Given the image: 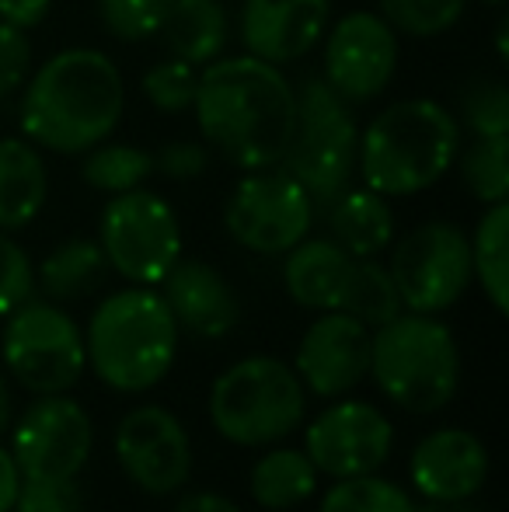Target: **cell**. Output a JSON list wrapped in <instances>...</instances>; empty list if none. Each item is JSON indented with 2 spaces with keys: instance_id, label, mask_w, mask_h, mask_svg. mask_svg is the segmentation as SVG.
<instances>
[{
  "instance_id": "obj_23",
  "label": "cell",
  "mask_w": 509,
  "mask_h": 512,
  "mask_svg": "<svg viewBox=\"0 0 509 512\" xmlns=\"http://www.w3.org/2000/svg\"><path fill=\"white\" fill-rule=\"evenodd\" d=\"M328 213V227H332V241L353 258H377L394 241V209L387 196L374 189H353L349 185Z\"/></svg>"
},
{
  "instance_id": "obj_14",
  "label": "cell",
  "mask_w": 509,
  "mask_h": 512,
  "mask_svg": "<svg viewBox=\"0 0 509 512\" xmlns=\"http://www.w3.org/2000/svg\"><path fill=\"white\" fill-rule=\"evenodd\" d=\"M394 446L391 422L367 401H339L325 408L304 432V453L314 471L332 478L374 474Z\"/></svg>"
},
{
  "instance_id": "obj_41",
  "label": "cell",
  "mask_w": 509,
  "mask_h": 512,
  "mask_svg": "<svg viewBox=\"0 0 509 512\" xmlns=\"http://www.w3.org/2000/svg\"><path fill=\"white\" fill-rule=\"evenodd\" d=\"M18 485H21L18 464H14L11 450L0 446V512H11L14 495H18Z\"/></svg>"
},
{
  "instance_id": "obj_8",
  "label": "cell",
  "mask_w": 509,
  "mask_h": 512,
  "mask_svg": "<svg viewBox=\"0 0 509 512\" xmlns=\"http://www.w3.org/2000/svg\"><path fill=\"white\" fill-rule=\"evenodd\" d=\"M0 352L7 373L32 394H67L88 366L84 331L46 300H25L7 314Z\"/></svg>"
},
{
  "instance_id": "obj_25",
  "label": "cell",
  "mask_w": 509,
  "mask_h": 512,
  "mask_svg": "<svg viewBox=\"0 0 509 512\" xmlns=\"http://www.w3.org/2000/svg\"><path fill=\"white\" fill-rule=\"evenodd\" d=\"M318 492V471L304 450H272L252 467V499L262 509H297Z\"/></svg>"
},
{
  "instance_id": "obj_22",
  "label": "cell",
  "mask_w": 509,
  "mask_h": 512,
  "mask_svg": "<svg viewBox=\"0 0 509 512\" xmlns=\"http://www.w3.org/2000/svg\"><path fill=\"white\" fill-rule=\"evenodd\" d=\"M157 39L175 60L203 70L206 63L220 60L231 42V14L224 0H175Z\"/></svg>"
},
{
  "instance_id": "obj_16",
  "label": "cell",
  "mask_w": 509,
  "mask_h": 512,
  "mask_svg": "<svg viewBox=\"0 0 509 512\" xmlns=\"http://www.w3.org/2000/svg\"><path fill=\"white\" fill-rule=\"evenodd\" d=\"M297 377L318 398H342L370 373V328L342 310H321L297 345Z\"/></svg>"
},
{
  "instance_id": "obj_4",
  "label": "cell",
  "mask_w": 509,
  "mask_h": 512,
  "mask_svg": "<svg viewBox=\"0 0 509 512\" xmlns=\"http://www.w3.org/2000/svg\"><path fill=\"white\" fill-rule=\"evenodd\" d=\"M84 352L102 384L140 394L168 377L178 352V324L161 293L129 286L95 307Z\"/></svg>"
},
{
  "instance_id": "obj_10",
  "label": "cell",
  "mask_w": 509,
  "mask_h": 512,
  "mask_svg": "<svg viewBox=\"0 0 509 512\" xmlns=\"http://www.w3.org/2000/svg\"><path fill=\"white\" fill-rule=\"evenodd\" d=\"M387 272L401 307L412 314H440L454 307L475 279L471 241L457 223L429 220L394 244Z\"/></svg>"
},
{
  "instance_id": "obj_9",
  "label": "cell",
  "mask_w": 509,
  "mask_h": 512,
  "mask_svg": "<svg viewBox=\"0 0 509 512\" xmlns=\"http://www.w3.org/2000/svg\"><path fill=\"white\" fill-rule=\"evenodd\" d=\"M98 244L109 258V269L123 279L133 286H157L182 258V227L168 199L133 189L112 196L102 209Z\"/></svg>"
},
{
  "instance_id": "obj_12",
  "label": "cell",
  "mask_w": 509,
  "mask_h": 512,
  "mask_svg": "<svg viewBox=\"0 0 509 512\" xmlns=\"http://www.w3.org/2000/svg\"><path fill=\"white\" fill-rule=\"evenodd\" d=\"M95 446L88 411L67 394H39L11 432V457L21 478L67 481L84 471Z\"/></svg>"
},
{
  "instance_id": "obj_38",
  "label": "cell",
  "mask_w": 509,
  "mask_h": 512,
  "mask_svg": "<svg viewBox=\"0 0 509 512\" xmlns=\"http://www.w3.org/2000/svg\"><path fill=\"white\" fill-rule=\"evenodd\" d=\"M210 168V147L199 140H171L154 154V175L171 182H192Z\"/></svg>"
},
{
  "instance_id": "obj_35",
  "label": "cell",
  "mask_w": 509,
  "mask_h": 512,
  "mask_svg": "<svg viewBox=\"0 0 509 512\" xmlns=\"http://www.w3.org/2000/svg\"><path fill=\"white\" fill-rule=\"evenodd\" d=\"M35 269L18 241H11L7 230H0V317H7L14 307L32 300Z\"/></svg>"
},
{
  "instance_id": "obj_7",
  "label": "cell",
  "mask_w": 509,
  "mask_h": 512,
  "mask_svg": "<svg viewBox=\"0 0 509 512\" xmlns=\"http://www.w3.org/2000/svg\"><path fill=\"white\" fill-rule=\"evenodd\" d=\"M307 394L297 370L283 359L248 356L217 377L210 418L227 443L269 446L304 422Z\"/></svg>"
},
{
  "instance_id": "obj_27",
  "label": "cell",
  "mask_w": 509,
  "mask_h": 512,
  "mask_svg": "<svg viewBox=\"0 0 509 512\" xmlns=\"http://www.w3.org/2000/svg\"><path fill=\"white\" fill-rule=\"evenodd\" d=\"M150 175H154V154L143 147H133V143H116L109 136V140L84 150L81 178L91 189L105 192V196L143 189V182Z\"/></svg>"
},
{
  "instance_id": "obj_36",
  "label": "cell",
  "mask_w": 509,
  "mask_h": 512,
  "mask_svg": "<svg viewBox=\"0 0 509 512\" xmlns=\"http://www.w3.org/2000/svg\"><path fill=\"white\" fill-rule=\"evenodd\" d=\"M11 512H84L81 485H77V478L67 481L21 478Z\"/></svg>"
},
{
  "instance_id": "obj_26",
  "label": "cell",
  "mask_w": 509,
  "mask_h": 512,
  "mask_svg": "<svg viewBox=\"0 0 509 512\" xmlns=\"http://www.w3.org/2000/svg\"><path fill=\"white\" fill-rule=\"evenodd\" d=\"M471 241V269L482 283L489 304L506 314L509 310V206L492 203L482 213Z\"/></svg>"
},
{
  "instance_id": "obj_6",
  "label": "cell",
  "mask_w": 509,
  "mask_h": 512,
  "mask_svg": "<svg viewBox=\"0 0 509 512\" xmlns=\"http://www.w3.org/2000/svg\"><path fill=\"white\" fill-rule=\"evenodd\" d=\"M356 157H360V126L353 119V108L321 77H307L297 88V126L290 147L276 168L300 182L318 213L353 185Z\"/></svg>"
},
{
  "instance_id": "obj_18",
  "label": "cell",
  "mask_w": 509,
  "mask_h": 512,
  "mask_svg": "<svg viewBox=\"0 0 509 512\" xmlns=\"http://www.w3.org/2000/svg\"><path fill=\"white\" fill-rule=\"evenodd\" d=\"M412 485L422 499H475L489 481V450L468 429H440L412 453Z\"/></svg>"
},
{
  "instance_id": "obj_5",
  "label": "cell",
  "mask_w": 509,
  "mask_h": 512,
  "mask_svg": "<svg viewBox=\"0 0 509 512\" xmlns=\"http://www.w3.org/2000/svg\"><path fill=\"white\" fill-rule=\"evenodd\" d=\"M370 373L387 401L433 415L457 394L461 349L436 314H398L370 335Z\"/></svg>"
},
{
  "instance_id": "obj_20",
  "label": "cell",
  "mask_w": 509,
  "mask_h": 512,
  "mask_svg": "<svg viewBox=\"0 0 509 512\" xmlns=\"http://www.w3.org/2000/svg\"><path fill=\"white\" fill-rule=\"evenodd\" d=\"M356 258L335 241H300L286 251V293L307 310H342Z\"/></svg>"
},
{
  "instance_id": "obj_11",
  "label": "cell",
  "mask_w": 509,
  "mask_h": 512,
  "mask_svg": "<svg viewBox=\"0 0 509 512\" xmlns=\"http://www.w3.org/2000/svg\"><path fill=\"white\" fill-rule=\"evenodd\" d=\"M224 223L241 248L255 255H286L311 234L314 203L283 168L248 171L227 196Z\"/></svg>"
},
{
  "instance_id": "obj_43",
  "label": "cell",
  "mask_w": 509,
  "mask_h": 512,
  "mask_svg": "<svg viewBox=\"0 0 509 512\" xmlns=\"http://www.w3.org/2000/svg\"><path fill=\"white\" fill-rule=\"evenodd\" d=\"M11 415H14L11 387H7L4 373H0V436H4V432H7V425H11Z\"/></svg>"
},
{
  "instance_id": "obj_3",
  "label": "cell",
  "mask_w": 509,
  "mask_h": 512,
  "mask_svg": "<svg viewBox=\"0 0 509 512\" xmlns=\"http://www.w3.org/2000/svg\"><path fill=\"white\" fill-rule=\"evenodd\" d=\"M461 150V122L433 98H405L387 105L360 133L363 185L387 199L426 192L454 168Z\"/></svg>"
},
{
  "instance_id": "obj_21",
  "label": "cell",
  "mask_w": 509,
  "mask_h": 512,
  "mask_svg": "<svg viewBox=\"0 0 509 512\" xmlns=\"http://www.w3.org/2000/svg\"><path fill=\"white\" fill-rule=\"evenodd\" d=\"M49 196V171L42 150L25 136L0 140V230H25Z\"/></svg>"
},
{
  "instance_id": "obj_40",
  "label": "cell",
  "mask_w": 509,
  "mask_h": 512,
  "mask_svg": "<svg viewBox=\"0 0 509 512\" xmlns=\"http://www.w3.org/2000/svg\"><path fill=\"white\" fill-rule=\"evenodd\" d=\"M175 512H241L234 506L227 495H217V492H189L178 499Z\"/></svg>"
},
{
  "instance_id": "obj_37",
  "label": "cell",
  "mask_w": 509,
  "mask_h": 512,
  "mask_svg": "<svg viewBox=\"0 0 509 512\" xmlns=\"http://www.w3.org/2000/svg\"><path fill=\"white\" fill-rule=\"evenodd\" d=\"M32 39L28 32L0 21V102H7L11 95H18L25 88V81L32 77Z\"/></svg>"
},
{
  "instance_id": "obj_17",
  "label": "cell",
  "mask_w": 509,
  "mask_h": 512,
  "mask_svg": "<svg viewBox=\"0 0 509 512\" xmlns=\"http://www.w3.org/2000/svg\"><path fill=\"white\" fill-rule=\"evenodd\" d=\"M332 25V0H245L238 32L248 56L286 67L304 60Z\"/></svg>"
},
{
  "instance_id": "obj_30",
  "label": "cell",
  "mask_w": 509,
  "mask_h": 512,
  "mask_svg": "<svg viewBox=\"0 0 509 512\" xmlns=\"http://www.w3.org/2000/svg\"><path fill=\"white\" fill-rule=\"evenodd\" d=\"M381 18L408 39H440L468 11V0H377Z\"/></svg>"
},
{
  "instance_id": "obj_31",
  "label": "cell",
  "mask_w": 509,
  "mask_h": 512,
  "mask_svg": "<svg viewBox=\"0 0 509 512\" xmlns=\"http://www.w3.org/2000/svg\"><path fill=\"white\" fill-rule=\"evenodd\" d=\"M318 512H419V506L391 481L377 474H356V478H335Z\"/></svg>"
},
{
  "instance_id": "obj_24",
  "label": "cell",
  "mask_w": 509,
  "mask_h": 512,
  "mask_svg": "<svg viewBox=\"0 0 509 512\" xmlns=\"http://www.w3.org/2000/svg\"><path fill=\"white\" fill-rule=\"evenodd\" d=\"M109 258L91 237H70L39 265V286L49 300H81L105 283Z\"/></svg>"
},
{
  "instance_id": "obj_29",
  "label": "cell",
  "mask_w": 509,
  "mask_h": 512,
  "mask_svg": "<svg viewBox=\"0 0 509 512\" xmlns=\"http://www.w3.org/2000/svg\"><path fill=\"white\" fill-rule=\"evenodd\" d=\"M342 314H353L367 328H381L391 317L401 314V297L391 283V272L377 265L374 258H356L353 279H349Z\"/></svg>"
},
{
  "instance_id": "obj_19",
  "label": "cell",
  "mask_w": 509,
  "mask_h": 512,
  "mask_svg": "<svg viewBox=\"0 0 509 512\" xmlns=\"http://www.w3.org/2000/svg\"><path fill=\"white\" fill-rule=\"evenodd\" d=\"M157 286H164L161 297L178 328L199 338H224L241 317L238 293L227 283L224 272L213 269L210 262L178 258Z\"/></svg>"
},
{
  "instance_id": "obj_32",
  "label": "cell",
  "mask_w": 509,
  "mask_h": 512,
  "mask_svg": "<svg viewBox=\"0 0 509 512\" xmlns=\"http://www.w3.org/2000/svg\"><path fill=\"white\" fill-rule=\"evenodd\" d=\"M196 88H199V67L185 60H157L154 67L143 70L140 77V91L157 112H192L196 102Z\"/></svg>"
},
{
  "instance_id": "obj_13",
  "label": "cell",
  "mask_w": 509,
  "mask_h": 512,
  "mask_svg": "<svg viewBox=\"0 0 509 512\" xmlns=\"http://www.w3.org/2000/svg\"><path fill=\"white\" fill-rule=\"evenodd\" d=\"M398 32L374 11H349L325 32L321 81L349 105L381 98L398 74Z\"/></svg>"
},
{
  "instance_id": "obj_34",
  "label": "cell",
  "mask_w": 509,
  "mask_h": 512,
  "mask_svg": "<svg viewBox=\"0 0 509 512\" xmlns=\"http://www.w3.org/2000/svg\"><path fill=\"white\" fill-rule=\"evenodd\" d=\"M461 122L475 136H509V91L496 77H478L461 91Z\"/></svg>"
},
{
  "instance_id": "obj_15",
  "label": "cell",
  "mask_w": 509,
  "mask_h": 512,
  "mask_svg": "<svg viewBox=\"0 0 509 512\" xmlns=\"http://www.w3.org/2000/svg\"><path fill=\"white\" fill-rule=\"evenodd\" d=\"M116 457L129 481L147 495L178 492L192 471L189 432L161 405L126 411L116 429Z\"/></svg>"
},
{
  "instance_id": "obj_39",
  "label": "cell",
  "mask_w": 509,
  "mask_h": 512,
  "mask_svg": "<svg viewBox=\"0 0 509 512\" xmlns=\"http://www.w3.org/2000/svg\"><path fill=\"white\" fill-rule=\"evenodd\" d=\"M53 11V0H0V21L14 25L21 32H32Z\"/></svg>"
},
{
  "instance_id": "obj_33",
  "label": "cell",
  "mask_w": 509,
  "mask_h": 512,
  "mask_svg": "<svg viewBox=\"0 0 509 512\" xmlns=\"http://www.w3.org/2000/svg\"><path fill=\"white\" fill-rule=\"evenodd\" d=\"M175 0H98V14L112 39L147 42L157 39Z\"/></svg>"
},
{
  "instance_id": "obj_28",
  "label": "cell",
  "mask_w": 509,
  "mask_h": 512,
  "mask_svg": "<svg viewBox=\"0 0 509 512\" xmlns=\"http://www.w3.org/2000/svg\"><path fill=\"white\" fill-rule=\"evenodd\" d=\"M461 182L478 203H506L509 196V136H475L457 150Z\"/></svg>"
},
{
  "instance_id": "obj_2",
  "label": "cell",
  "mask_w": 509,
  "mask_h": 512,
  "mask_svg": "<svg viewBox=\"0 0 509 512\" xmlns=\"http://www.w3.org/2000/svg\"><path fill=\"white\" fill-rule=\"evenodd\" d=\"M126 84L102 49L74 46L49 56L21 88V136L53 154H84L123 122Z\"/></svg>"
},
{
  "instance_id": "obj_1",
  "label": "cell",
  "mask_w": 509,
  "mask_h": 512,
  "mask_svg": "<svg viewBox=\"0 0 509 512\" xmlns=\"http://www.w3.org/2000/svg\"><path fill=\"white\" fill-rule=\"evenodd\" d=\"M192 112L203 143L234 168H276L297 126V88L258 56H220L199 70Z\"/></svg>"
},
{
  "instance_id": "obj_42",
  "label": "cell",
  "mask_w": 509,
  "mask_h": 512,
  "mask_svg": "<svg viewBox=\"0 0 509 512\" xmlns=\"http://www.w3.org/2000/svg\"><path fill=\"white\" fill-rule=\"evenodd\" d=\"M419 512H485V509H478L471 499H450V502L426 499V506H419Z\"/></svg>"
},
{
  "instance_id": "obj_44",
  "label": "cell",
  "mask_w": 509,
  "mask_h": 512,
  "mask_svg": "<svg viewBox=\"0 0 509 512\" xmlns=\"http://www.w3.org/2000/svg\"><path fill=\"white\" fill-rule=\"evenodd\" d=\"M482 4H492V7H503L506 0H482Z\"/></svg>"
}]
</instances>
